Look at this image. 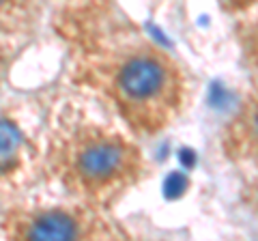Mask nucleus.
<instances>
[{"instance_id": "6e6552de", "label": "nucleus", "mask_w": 258, "mask_h": 241, "mask_svg": "<svg viewBox=\"0 0 258 241\" xmlns=\"http://www.w3.org/2000/svg\"><path fill=\"white\" fill-rule=\"evenodd\" d=\"M13 43L9 39H0V86L9 76V69H11V63H13Z\"/></svg>"}, {"instance_id": "f03ea898", "label": "nucleus", "mask_w": 258, "mask_h": 241, "mask_svg": "<svg viewBox=\"0 0 258 241\" xmlns=\"http://www.w3.org/2000/svg\"><path fill=\"white\" fill-rule=\"evenodd\" d=\"M45 164L76 200L97 209L112 207L147 174L138 144L91 118L60 123L47 144Z\"/></svg>"}, {"instance_id": "1a4fd4ad", "label": "nucleus", "mask_w": 258, "mask_h": 241, "mask_svg": "<svg viewBox=\"0 0 258 241\" xmlns=\"http://www.w3.org/2000/svg\"><path fill=\"white\" fill-rule=\"evenodd\" d=\"M220 3L230 13H247L258 7V0H220Z\"/></svg>"}, {"instance_id": "423d86ee", "label": "nucleus", "mask_w": 258, "mask_h": 241, "mask_svg": "<svg viewBox=\"0 0 258 241\" xmlns=\"http://www.w3.org/2000/svg\"><path fill=\"white\" fill-rule=\"evenodd\" d=\"M41 9L43 0H0V39L30 33Z\"/></svg>"}, {"instance_id": "7ed1b4c3", "label": "nucleus", "mask_w": 258, "mask_h": 241, "mask_svg": "<svg viewBox=\"0 0 258 241\" xmlns=\"http://www.w3.org/2000/svg\"><path fill=\"white\" fill-rule=\"evenodd\" d=\"M0 230L7 239H110L120 232L93 205H13L0 218Z\"/></svg>"}, {"instance_id": "0eeeda50", "label": "nucleus", "mask_w": 258, "mask_h": 241, "mask_svg": "<svg viewBox=\"0 0 258 241\" xmlns=\"http://www.w3.org/2000/svg\"><path fill=\"white\" fill-rule=\"evenodd\" d=\"M239 47L243 54V61L247 65L258 69V7L247 11V18H243L237 26Z\"/></svg>"}, {"instance_id": "39448f33", "label": "nucleus", "mask_w": 258, "mask_h": 241, "mask_svg": "<svg viewBox=\"0 0 258 241\" xmlns=\"http://www.w3.org/2000/svg\"><path fill=\"white\" fill-rule=\"evenodd\" d=\"M37 149L18 116L0 112V183H13L30 168Z\"/></svg>"}, {"instance_id": "20e7f679", "label": "nucleus", "mask_w": 258, "mask_h": 241, "mask_svg": "<svg viewBox=\"0 0 258 241\" xmlns=\"http://www.w3.org/2000/svg\"><path fill=\"white\" fill-rule=\"evenodd\" d=\"M224 153L235 162L258 166V82L249 88L222 134Z\"/></svg>"}, {"instance_id": "f257e3e1", "label": "nucleus", "mask_w": 258, "mask_h": 241, "mask_svg": "<svg viewBox=\"0 0 258 241\" xmlns=\"http://www.w3.org/2000/svg\"><path fill=\"white\" fill-rule=\"evenodd\" d=\"M80 76L138 136L168 130L187 103V80L168 52L144 37H116L88 50Z\"/></svg>"}]
</instances>
